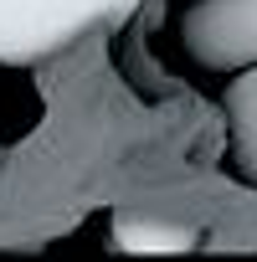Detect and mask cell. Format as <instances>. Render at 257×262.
Returning a JSON list of instances; mask_svg holds the SVG:
<instances>
[{"label":"cell","mask_w":257,"mask_h":262,"mask_svg":"<svg viewBox=\"0 0 257 262\" xmlns=\"http://www.w3.org/2000/svg\"><path fill=\"white\" fill-rule=\"evenodd\" d=\"M139 0H0V62H41L93 31H113Z\"/></svg>","instance_id":"cell-1"},{"label":"cell","mask_w":257,"mask_h":262,"mask_svg":"<svg viewBox=\"0 0 257 262\" xmlns=\"http://www.w3.org/2000/svg\"><path fill=\"white\" fill-rule=\"evenodd\" d=\"M185 47L201 67L231 72L257 62V0H196L185 16Z\"/></svg>","instance_id":"cell-2"},{"label":"cell","mask_w":257,"mask_h":262,"mask_svg":"<svg viewBox=\"0 0 257 262\" xmlns=\"http://www.w3.org/2000/svg\"><path fill=\"white\" fill-rule=\"evenodd\" d=\"M113 247L118 252H190L196 231L175 221H149V216H118L113 221Z\"/></svg>","instance_id":"cell-4"},{"label":"cell","mask_w":257,"mask_h":262,"mask_svg":"<svg viewBox=\"0 0 257 262\" xmlns=\"http://www.w3.org/2000/svg\"><path fill=\"white\" fill-rule=\"evenodd\" d=\"M226 128H231V155L247 180H257V62L237 72L226 88Z\"/></svg>","instance_id":"cell-3"}]
</instances>
